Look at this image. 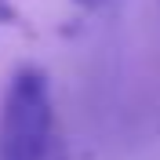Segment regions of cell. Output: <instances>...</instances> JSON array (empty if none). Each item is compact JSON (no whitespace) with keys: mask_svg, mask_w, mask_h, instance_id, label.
<instances>
[{"mask_svg":"<svg viewBox=\"0 0 160 160\" xmlns=\"http://www.w3.org/2000/svg\"><path fill=\"white\" fill-rule=\"evenodd\" d=\"M55 149V106L48 73L22 66L11 73L0 102V160H51Z\"/></svg>","mask_w":160,"mask_h":160,"instance_id":"1","label":"cell"},{"mask_svg":"<svg viewBox=\"0 0 160 160\" xmlns=\"http://www.w3.org/2000/svg\"><path fill=\"white\" fill-rule=\"evenodd\" d=\"M77 8H98V4H106V0H73Z\"/></svg>","mask_w":160,"mask_h":160,"instance_id":"2","label":"cell"},{"mask_svg":"<svg viewBox=\"0 0 160 160\" xmlns=\"http://www.w3.org/2000/svg\"><path fill=\"white\" fill-rule=\"evenodd\" d=\"M51 160H69V157H66V149H62V146H58V149L51 153Z\"/></svg>","mask_w":160,"mask_h":160,"instance_id":"3","label":"cell"}]
</instances>
